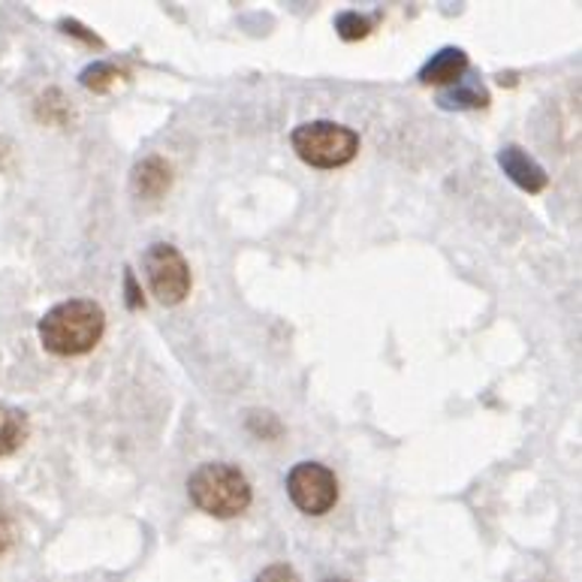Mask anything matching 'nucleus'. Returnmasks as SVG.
<instances>
[{"label": "nucleus", "mask_w": 582, "mask_h": 582, "mask_svg": "<svg viewBox=\"0 0 582 582\" xmlns=\"http://www.w3.org/2000/svg\"><path fill=\"white\" fill-rule=\"evenodd\" d=\"M39 344L52 356H85L106 332V311L94 299H70L43 314Z\"/></svg>", "instance_id": "1"}, {"label": "nucleus", "mask_w": 582, "mask_h": 582, "mask_svg": "<svg viewBox=\"0 0 582 582\" xmlns=\"http://www.w3.org/2000/svg\"><path fill=\"white\" fill-rule=\"evenodd\" d=\"M187 495L203 513L215 519H235L254 501V489L242 468L230 462H206L187 477Z\"/></svg>", "instance_id": "2"}, {"label": "nucleus", "mask_w": 582, "mask_h": 582, "mask_svg": "<svg viewBox=\"0 0 582 582\" xmlns=\"http://www.w3.org/2000/svg\"><path fill=\"white\" fill-rule=\"evenodd\" d=\"M290 145L308 167L338 169L360 155V133L336 121H308L290 133Z\"/></svg>", "instance_id": "3"}, {"label": "nucleus", "mask_w": 582, "mask_h": 582, "mask_svg": "<svg viewBox=\"0 0 582 582\" xmlns=\"http://www.w3.org/2000/svg\"><path fill=\"white\" fill-rule=\"evenodd\" d=\"M143 272L160 305H182L191 296V266L175 245L155 242L145 247Z\"/></svg>", "instance_id": "4"}, {"label": "nucleus", "mask_w": 582, "mask_h": 582, "mask_svg": "<svg viewBox=\"0 0 582 582\" xmlns=\"http://www.w3.org/2000/svg\"><path fill=\"white\" fill-rule=\"evenodd\" d=\"M287 495L305 517H324L338 501L336 471L320 462H299L287 474Z\"/></svg>", "instance_id": "5"}, {"label": "nucleus", "mask_w": 582, "mask_h": 582, "mask_svg": "<svg viewBox=\"0 0 582 582\" xmlns=\"http://www.w3.org/2000/svg\"><path fill=\"white\" fill-rule=\"evenodd\" d=\"M498 167L505 169V175L510 182L522 187V191H529V194H541L546 184H549V175L544 172V167L525 148H519V145H505L498 151Z\"/></svg>", "instance_id": "6"}, {"label": "nucleus", "mask_w": 582, "mask_h": 582, "mask_svg": "<svg viewBox=\"0 0 582 582\" xmlns=\"http://www.w3.org/2000/svg\"><path fill=\"white\" fill-rule=\"evenodd\" d=\"M468 73V54L456 46L440 49L438 54H432L423 70H420V82L423 85H456L459 78Z\"/></svg>", "instance_id": "7"}, {"label": "nucleus", "mask_w": 582, "mask_h": 582, "mask_svg": "<svg viewBox=\"0 0 582 582\" xmlns=\"http://www.w3.org/2000/svg\"><path fill=\"white\" fill-rule=\"evenodd\" d=\"M133 194L143 196V199H157L169 191V182H172V169L163 157H145L133 169Z\"/></svg>", "instance_id": "8"}, {"label": "nucleus", "mask_w": 582, "mask_h": 582, "mask_svg": "<svg viewBox=\"0 0 582 582\" xmlns=\"http://www.w3.org/2000/svg\"><path fill=\"white\" fill-rule=\"evenodd\" d=\"M438 104L444 109H483L489 104V92L474 78H459L447 92L438 94Z\"/></svg>", "instance_id": "9"}, {"label": "nucleus", "mask_w": 582, "mask_h": 582, "mask_svg": "<svg viewBox=\"0 0 582 582\" xmlns=\"http://www.w3.org/2000/svg\"><path fill=\"white\" fill-rule=\"evenodd\" d=\"M27 416L19 408H10L0 401V459L13 456L27 440Z\"/></svg>", "instance_id": "10"}, {"label": "nucleus", "mask_w": 582, "mask_h": 582, "mask_svg": "<svg viewBox=\"0 0 582 582\" xmlns=\"http://www.w3.org/2000/svg\"><path fill=\"white\" fill-rule=\"evenodd\" d=\"M82 85L85 88H92V92H109L112 85H116V78H118V70L112 64H106V61H97V64L92 66H85L82 70Z\"/></svg>", "instance_id": "11"}, {"label": "nucleus", "mask_w": 582, "mask_h": 582, "mask_svg": "<svg viewBox=\"0 0 582 582\" xmlns=\"http://www.w3.org/2000/svg\"><path fill=\"white\" fill-rule=\"evenodd\" d=\"M336 31H338V37L341 39H348V43H356V39H365L368 34H372V22L365 19V15L360 13H341L336 19Z\"/></svg>", "instance_id": "12"}, {"label": "nucleus", "mask_w": 582, "mask_h": 582, "mask_svg": "<svg viewBox=\"0 0 582 582\" xmlns=\"http://www.w3.org/2000/svg\"><path fill=\"white\" fill-rule=\"evenodd\" d=\"M254 582H302L299 573L290 565H269V568L259 570V577Z\"/></svg>", "instance_id": "13"}, {"label": "nucleus", "mask_w": 582, "mask_h": 582, "mask_svg": "<svg viewBox=\"0 0 582 582\" xmlns=\"http://www.w3.org/2000/svg\"><path fill=\"white\" fill-rule=\"evenodd\" d=\"M124 281H128V293H130V308H140V305H143V302H140V290H136V278H133V272H130L128 269V278H124Z\"/></svg>", "instance_id": "14"}, {"label": "nucleus", "mask_w": 582, "mask_h": 582, "mask_svg": "<svg viewBox=\"0 0 582 582\" xmlns=\"http://www.w3.org/2000/svg\"><path fill=\"white\" fill-rule=\"evenodd\" d=\"M10 541H13V531H10V525H7V519L0 517V553L10 546Z\"/></svg>", "instance_id": "15"}, {"label": "nucleus", "mask_w": 582, "mask_h": 582, "mask_svg": "<svg viewBox=\"0 0 582 582\" xmlns=\"http://www.w3.org/2000/svg\"><path fill=\"white\" fill-rule=\"evenodd\" d=\"M324 582H348V580H324Z\"/></svg>", "instance_id": "16"}]
</instances>
